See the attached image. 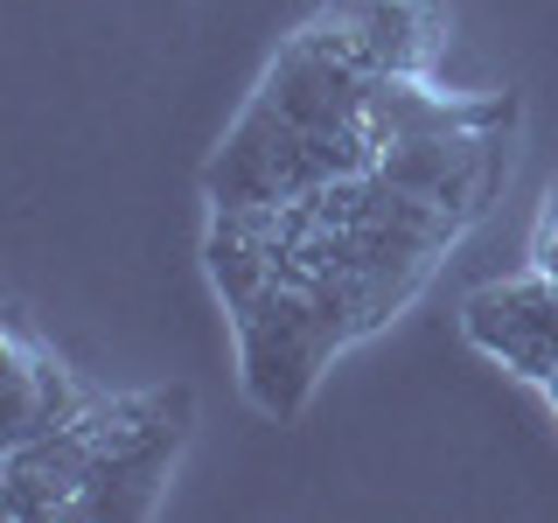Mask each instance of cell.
<instances>
[{
	"label": "cell",
	"mask_w": 558,
	"mask_h": 523,
	"mask_svg": "<svg viewBox=\"0 0 558 523\" xmlns=\"http://www.w3.org/2000/svg\"><path fill=\"white\" fill-rule=\"evenodd\" d=\"M377 70L363 49L314 14L279 42L258 92L244 98L238 126L203 168L209 209H258V203H293L328 182L377 168V133H371V98Z\"/></svg>",
	"instance_id": "obj_1"
},
{
	"label": "cell",
	"mask_w": 558,
	"mask_h": 523,
	"mask_svg": "<svg viewBox=\"0 0 558 523\" xmlns=\"http://www.w3.org/2000/svg\"><path fill=\"white\" fill-rule=\"evenodd\" d=\"M517 92H440L433 77H384L371 98L377 133V174L398 188L440 203L447 217L475 223L510 188V147H517Z\"/></svg>",
	"instance_id": "obj_2"
},
{
	"label": "cell",
	"mask_w": 558,
	"mask_h": 523,
	"mask_svg": "<svg viewBox=\"0 0 558 523\" xmlns=\"http://www.w3.org/2000/svg\"><path fill=\"white\" fill-rule=\"evenodd\" d=\"M189 426H196V391H189V384L92 398V405H84L92 482H84L70 523H140V516H154L174 453L189 447Z\"/></svg>",
	"instance_id": "obj_3"
},
{
	"label": "cell",
	"mask_w": 558,
	"mask_h": 523,
	"mask_svg": "<svg viewBox=\"0 0 558 523\" xmlns=\"http://www.w3.org/2000/svg\"><path fill=\"white\" fill-rule=\"evenodd\" d=\"M461 336L488 363H502L523 384H537L545 405L558 412V287L545 272H517V279L475 287L461 301Z\"/></svg>",
	"instance_id": "obj_4"
},
{
	"label": "cell",
	"mask_w": 558,
	"mask_h": 523,
	"mask_svg": "<svg viewBox=\"0 0 558 523\" xmlns=\"http://www.w3.org/2000/svg\"><path fill=\"white\" fill-rule=\"evenodd\" d=\"M322 14L363 49L377 77H433V57L447 42V14L433 0H328Z\"/></svg>",
	"instance_id": "obj_5"
},
{
	"label": "cell",
	"mask_w": 558,
	"mask_h": 523,
	"mask_svg": "<svg viewBox=\"0 0 558 523\" xmlns=\"http://www.w3.org/2000/svg\"><path fill=\"white\" fill-rule=\"evenodd\" d=\"M0 391H8V405H0V440L8 447L57 433L92 405V391L57 363V349H43L22 321H8V342H0Z\"/></svg>",
	"instance_id": "obj_6"
},
{
	"label": "cell",
	"mask_w": 558,
	"mask_h": 523,
	"mask_svg": "<svg viewBox=\"0 0 558 523\" xmlns=\"http://www.w3.org/2000/svg\"><path fill=\"white\" fill-rule=\"evenodd\" d=\"M531 272H545L551 287H558V182H551L545 209H537V231H531Z\"/></svg>",
	"instance_id": "obj_7"
}]
</instances>
